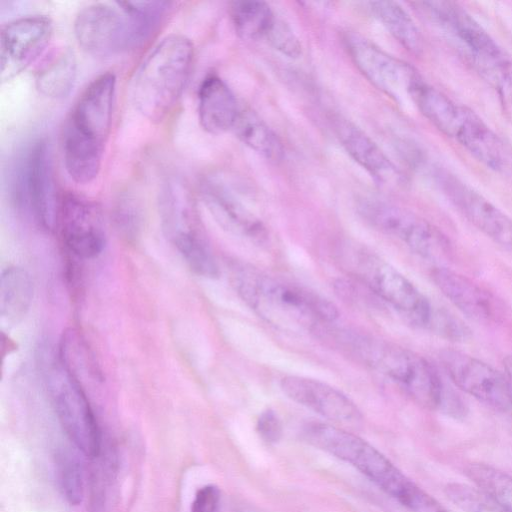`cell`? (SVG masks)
Here are the masks:
<instances>
[{
	"mask_svg": "<svg viewBox=\"0 0 512 512\" xmlns=\"http://www.w3.org/2000/svg\"><path fill=\"white\" fill-rule=\"evenodd\" d=\"M318 336L341 353L397 383L418 405L457 417L464 405L447 391L437 370L422 356L362 333L322 325Z\"/></svg>",
	"mask_w": 512,
	"mask_h": 512,
	"instance_id": "1",
	"label": "cell"
},
{
	"mask_svg": "<svg viewBox=\"0 0 512 512\" xmlns=\"http://www.w3.org/2000/svg\"><path fill=\"white\" fill-rule=\"evenodd\" d=\"M116 76L104 72L94 78L74 103L65 122L62 150L65 168L80 184L99 174L111 132Z\"/></svg>",
	"mask_w": 512,
	"mask_h": 512,
	"instance_id": "2",
	"label": "cell"
},
{
	"mask_svg": "<svg viewBox=\"0 0 512 512\" xmlns=\"http://www.w3.org/2000/svg\"><path fill=\"white\" fill-rule=\"evenodd\" d=\"M236 288L261 318L284 331L314 332L339 314L337 307L319 294L252 270L237 274Z\"/></svg>",
	"mask_w": 512,
	"mask_h": 512,
	"instance_id": "3",
	"label": "cell"
},
{
	"mask_svg": "<svg viewBox=\"0 0 512 512\" xmlns=\"http://www.w3.org/2000/svg\"><path fill=\"white\" fill-rule=\"evenodd\" d=\"M194 57L191 40L182 34L164 37L143 59L131 86L137 111L153 123L161 122L181 97Z\"/></svg>",
	"mask_w": 512,
	"mask_h": 512,
	"instance_id": "4",
	"label": "cell"
},
{
	"mask_svg": "<svg viewBox=\"0 0 512 512\" xmlns=\"http://www.w3.org/2000/svg\"><path fill=\"white\" fill-rule=\"evenodd\" d=\"M302 436L310 445L354 466L398 505L418 487L379 450L345 428L314 421L303 427Z\"/></svg>",
	"mask_w": 512,
	"mask_h": 512,
	"instance_id": "5",
	"label": "cell"
},
{
	"mask_svg": "<svg viewBox=\"0 0 512 512\" xmlns=\"http://www.w3.org/2000/svg\"><path fill=\"white\" fill-rule=\"evenodd\" d=\"M343 269L386 301L410 322L428 327L434 307L418 288L390 263L359 246L341 248Z\"/></svg>",
	"mask_w": 512,
	"mask_h": 512,
	"instance_id": "6",
	"label": "cell"
},
{
	"mask_svg": "<svg viewBox=\"0 0 512 512\" xmlns=\"http://www.w3.org/2000/svg\"><path fill=\"white\" fill-rule=\"evenodd\" d=\"M358 211L374 228L397 238L423 258L442 260L452 252L445 234L403 207L384 200L364 198L358 203Z\"/></svg>",
	"mask_w": 512,
	"mask_h": 512,
	"instance_id": "7",
	"label": "cell"
},
{
	"mask_svg": "<svg viewBox=\"0 0 512 512\" xmlns=\"http://www.w3.org/2000/svg\"><path fill=\"white\" fill-rule=\"evenodd\" d=\"M49 373V388L65 434L83 455L97 457L101 451V433L82 385L66 371L58 357Z\"/></svg>",
	"mask_w": 512,
	"mask_h": 512,
	"instance_id": "8",
	"label": "cell"
},
{
	"mask_svg": "<svg viewBox=\"0 0 512 512\" xmlns=\"http://www.w3.org/2000/svg\"><path fill=\"white\" fill-rule=\"evenodd\" d=\"M416 5L456 41L483 75L508 57L488 32L459 4L426 1Z\"/></svg>",
	"mask_w": 512,
	"mask_h": 512,
	"instance_id": "9",
	"label": "cell"
},
{
	"mask_svg": "<svg viewBox=\"0 0 512 512\" xmlns=\"http://www.w3.org/2000/svg\"><path fill=\"white\" fill-rule=\"evenodd\" d=\"M344 42L356 68L373 86L395 101L410 99L421 79L412 66L357 33H347Z\"/></svg>",
	"mask_w": 512,
	"mask_h": 512,
	"instance_id": "10",
	"label": "cell"
},
{
	"mask_svg": "<svg viewBox=\"0 0 512 512\" xmlns=\"http://www.w3.org/2000/svg\"><path fill=\"white\" fill-rule=\"evenodd\" d=\"M74 34L87 53L107 57L136 46L129 20L123 10L108 3L83 7L74 20Z\"/></svg>",
	"mask_w": 512,
	"mask_h": 512,
	"instance_id": "11",
	"label": "cell"
},
{
	"mask_svg": "<svg viewBox=\"0 0 512 512\" xmlns=\"http://www.w3.org/2000/svg\"><path fill=\"white\" fill-rule=\"evenodd\" d=\"M439 359L447 376L459 389L494 409L506 411L511 408L506 375L484 361L454 349L441 351Z\"/></svg>",
	"mask_w": 512,
	"mask_h": 512,
	"instance_id": "12",
	"label": "cell"
},
{
	"mask_svg": "<svg viewBox=\"0 0 512 512\" xmlns=\"http://www.w3.org/2000/svg\"><path fill=\"white\" fill-rule=\"evenodd\" d=\"M66 248L76 257L92 259L106 245L101 208L89 198L74 192L61 198L58 224Z\"/></svg>",
	"mask_w": 512,
	"mask_h": 512,
	"instance_id": "13",
	"label": "cell"
},
{
	"mask_svg": "<svg viewBox=\"0 0 512 512\" xmlns=\"http://www.w3.org/2000/svg\"><path fill=\"white\" fill-rule=\"evenodd\" d=\"M53 31L46 15H28L9 21L0 31V79L22 73L46 48Z\"/></svg>",
	"mask_w": 512,
	"mask_h": 512,
	"instance_id": "14",
	"label": "cell"
},
{
	"mask_svg": "<svg viewBox=\"0 0 512 512\" xmlns=\"http://www.w3.org/2000/svg\"><path fill=\"white\" fill-rule=\"evenodd\" d=\"M23 187L24 203L35 222L42 229L52 231L58 224L61 199L46 139L37 140L29 150L24 165Z\"/></svg>",
	"mask_w": 512,
	"mask_h": 512,
	"instance_id": "15",
	"label": "cell"
},
{
	"mask_svg": "<svg viewBox=\"0 0 512 512\" xmlns=\"http://www.w3.org/2000/svg\"><path fill=\"white\" fill-rule=\"evenodd\" d=\"M437 183L449 201L477 229L494 242L512 247V219L479 192L446 171H437Z\"/></svg>",
	"mask_w": 512,
	"mask_h": 512,
	"instance_id": "16",
	"label": "cell"
},
{
	"mask_svg": "<svg viewBox=\"0 0 512 512\" xmlns=\"http://www.w3.org/2000/svg\"><path fill=\"white\" fill-rule=\"evenodd\" d=\"M280 386L288 398L336 424L356 428L362 422L357 405L327 383L289 375L282 378Z\"/></svg>",
	"mask_w": 512,
	"mask_h": 512,
	"instance_id": "17",
	"label": "cell"
},
{
	"mask_svg": "<svg viewBox=\"0 0 512 512\" xmlns=\"http://www.w3.org/2000/svg\"><path fill=\"white\" fill-rule=\"evenodd\" d=\"M431 277L442 294L469 319L481 324H496L504 316L500 300L467 276L437 267Z\"/></svg>",
	"mask_w": 512,
	"mask_h": 512,
	"instance_id": "18",
	"label": "cell"
},
{
	"mask_svg": "<svg viewBox=\"0 0 512 512\" xmlns=\"http://www.w3.org/2000/svg\"><path fill=\"white\" fill-rule=\"evenodd\" d=\"M333 126L348 155L377 183L386 188H398L404 184V177L397 166L360 128L342 118L334 119Z\"/></svg>",
	"mask_w": 512,
	"mask_h": 512,
	"instance_id": "19",
	"label": "cell"
},
{
	"mask_svg": "<svg viewBox=\"0 0 512 512\" xmlns=\"http://www.w3.org/2000/svg\"><path fill=\"white\" fill-rule=\"evenodd\" d=\"M204 200L216 220L229 231L262 243L267 238L264 225L218 179L202 185Z\"/></svg>",
	"mask_w": 512,
	"mask_h": 512,
	"instance_id": "20",
	"label": "cell"
},
{
	"mask_svg": "<svg viewBox=\"0 0 512 512\" xmlns=\"http://www.w3.org/2000/svg\"><path fill=\"white\" fill-rule=\"evenodd\" d=\"M241 107L236 97L217 75L207 76L198 90V117L202 128L214 135L232 130Z\"/></svg>",
	"mask_w": 512,
	"mask_h": 512,
	"instance_id": "21",
	"label": "cell"
},
{
	"mask_svg": "<svg viewBox=\"0 0 512 512\" xmlns=\"http://www.w3.org/2000/svg\"><path fill=\"white\" fill-rule=\"evenodd\" d=\"M33 281L22 267L9 266L0 278V316L8 325L18 324L28 313L33 299Z\"/></svg>",
	"mask_w": 512,
	"mask_h": 512,
	"instance_id": "22",
	"label": "cell"
},
{
	"mask_svg": "<svg viewBox=\"0 0 512 512\" xmlns=\"http://www.w3.org/2000/svg\"><path fill=\"white\" fill-rule=\"evenodd\" d=\"M76 74L77 62L74 51L64 47L51 53L38 67L35 85L42 95L61 99L71 92Z\"/></svg>",
	"mask_w": 512,
	"mask_h": 512,
	"instance_id": "23",
	"label": "cell"
},
{
	"mask_svg": "<svg viewBox=\"0 0 512 512\" xmlns=\"http://www.w3.org/2000/svg\"><path fill=\"white\" fill-rule=\"evenodd\" d=\"M236 137L247 147L272 162L284 156L282 142L274 131L254 112L240 109L232 129Z\"/></svg>",
	"mask_w": 512,
	"mask_h": 512,
	"instance_id": "24",
	"label": "cell"
},
{
	"mask_svg": "<svg viewBox=\"0 0 512 512\" xmlns=\"http://www.w3.org/2000/svg\"><path fill=\"white\" fill-rule=\"evenodd\" d=\"M369 9L386 30L407 50L418 53L422 48L421 33L407 13L394 1H372Z\"/></svg>",
	"mask_w": 512,
	"mask_h": 512,
	"instance_id": "25",
	"label": "cell"
},
{
	"mask_svg": "<svg viewBox=\"0 0 512 512\" xmlns=\"http://www.w3.org/2000/svg\"><path fill=\"white\" fill-rule=\"evenodd\" d=\"M232 23L237 35L244 40H264L276 14L264 1L241 0L230 7Z\"/></svg>",
	"mask_w": 512,
	"mask_h": 512,
	"instance_id": "26",
	"label": "cell"
},
{
	"mask_svg": "<svg viewBox=\"0 0 512 512\" xmlns=\"http://www.w3.org/2000/svg\"><path fill=\"white\" fill-rule=\"evenodd\" d=\"M58 359L66 371L81 385L83 376L94 381L102 380L92 352L85 339L75 329H69L63 333Z\"/></svg>",
	"mask_w": 512,
	"mask_h": 512,
	"instance_id": "27",
	"label": "cell"
},
{
	"mask_svg": "<svg viewBox=\"0 0 512 512\" xmlns=\"http://www.w3.org/2000/svg\"><path fill=\"white\" fill-rule=\"evenodd\" d=\"M465 474L504 512H512V476L510 474L483 463L469 464L465 468Z\"/></svg>",
	"mask_w": 512,
	"mask_h": 512,
	"instance_id": "28",
	"label": "cell"
},
{
	"mask_svg": "<svg viewBox=\"0 0 512 512\" xmlns=\"http://www.w3.org/2000/svg\"><path fill=\"white\" fill-rule=\"evenodd\" d=\"M189 268L205 278H217L219 266L200 230L181 233L171 240Z\"/></svg>",
	"mask_w": 512,
	"mask_h": 512,
	"instance_id": "29",
	"label": "cell"
},
{
	"mask_svg": "<svg viewBox=\"0 0 512 512\" xmlns=\"http://www.w3.org/2000/svg\"><path fill=\"white\" fill-rule=\"evenodd\" d=\"M116 3L129 20L136 46L150 36L170 6L167 1H121Z\"/></svg>",
	"mask_w": 512,
	"mask_h": 512,
	"instance_id": "30",
	"label": "cell"
},
{
	"mask_svg": "<svg viewBox=\"0 0 512 512\" xmlns=\"http://www.w3.org/2000/svg\"><path fill=\"white\" fill-rule=\"evenodd\" d=\"M56 474L60 490L71 505H79L84 497V469L79 457L69 450L56 456Z\"/></svg>",
	"mask_w": 512,
	"mask_h": 512,
	"instance_id": "31",
	"label": "cell"
},
{
	"mask_svg": "<svg viewBox=\"0 0 512 512\" xmlns=\"http://www.w3.org/2000/svg\"><path fill=\"white\" fill-rule=\"evenodd\" d=\"M445 494L462 512H504L488 494L475 485L451 483L445 487Z\"/></svg>",
	"mask_w": 512,
	"mask_h": 512,
	"instance_id": "32",
	"label": "cell"
},
{
	"mask_svg": "<svg viewBox=\"0 0 512 512\" xmlns=\"http://www.w3.org/2000/svg\"><path fill=\"white\" fill-rule=\"evenodd\" d=\"M272 48L289 58H298L302 54L299 38L283 19L276 16L264 39Z\"/></svg>",
	"mask_w": 512,
	"mask_h": 512,
	"instance_id": "33",
	"label": "cell"
},
{
	"mask_svg": "<svg viewBox=\"0 0 512 512\" xmlns=\"http://www.w3.org/2000/svg\"><path fill=\"white\" fill-rule=\"evenodd\" d=\"M114 219L118 230L127 238L134 239L141 228V213L133 198L124 196L118 200Z\"/></svg>",
	"mask_w": 512,
	"mask_h": 512,
	"instance_id": "34",
	"label": "cell"
},
{
	"mask_svg": "<svg viewBox=\"0 0 512 512\" xmlns=\"http://www.w3.org/2000/svg\"><path fill=\"white\" fill-rule=\"evenodd\" d=\"M256 430L263 441L269 444L278 442L283 434L282 422L271 408L262 411L256 422Z\"/></svg>",
	"mask_w": 512,
	"mask_h": 512,
	"instance_id": "35",
	"label": "cell"
},
{
	"mask_svg": "<svg viewBox=\"0 0 512 512\" xmlns=\"http://www.w3.org/2000/svg\"><path fill=\"white\" fill-rule=\"evenodd\" d=\"M220 498V490L216 485H205L196 492L191 504V512H218Z\"/></svg>",
	"mask_w": 512,
	"mask_h": 512,
	"instance_id": "36",
	"label": "cell"
},
{
	"mask_svg": "<svg viewBox=\"0 0 512 512\" xmlns=\"http://www.w3.org/2000/svg\"><path fill=\"white\" fill-rule=\"evenodd\" d=\"M505 375L507 377L510 393H511V408H512V356L506 357L504 360Z\"/></svg>",
	"mask_w": 512,
	"mask_h": 512,
	"instance_id": "37",
	"label": "cell"
}]
</instances>
